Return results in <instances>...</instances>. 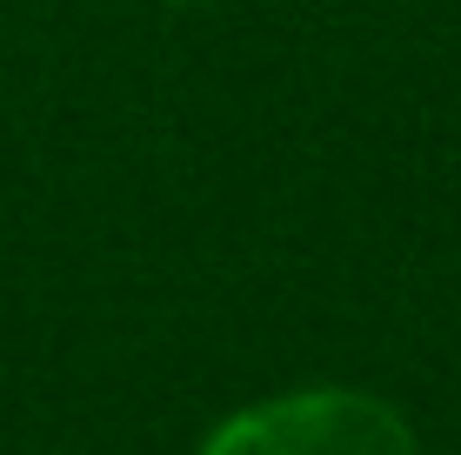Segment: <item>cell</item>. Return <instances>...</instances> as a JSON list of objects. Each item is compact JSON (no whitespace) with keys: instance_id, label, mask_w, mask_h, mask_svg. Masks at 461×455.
Returning a JSON list of instances; mask_svg holds the SVG:
<instances>
[{"instance_id":"obj_1","label":"cell","mask_w":461,"mask_h":455,"mask_svg":"<svg viewBox=\"0 0 461 455\" xmlns=\"http://www.w3.org/2000/svg\"><path fill=\"white\" fill-rule=\"evenodd\" d=\"M201 455H421V449L394 402L321 382L234 409L201 442Z\"/></svg>"},{"instance_id":"obj_2","label":"cell","mask_w":461,"mask_h":455,"mask_svg":"<svg viewBox=\"0 0 461 455\" xmlns=\"http://www.w3.org/2000/svg\"><path fill=\"white\" fill-rule=\"evenodd\" d=\"M174 7H201V0H174Z\"/></svg>"}]
</instances>
